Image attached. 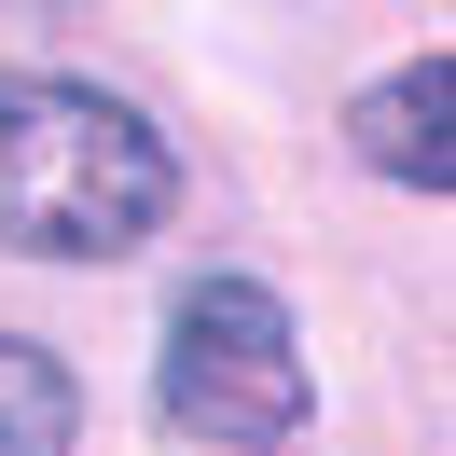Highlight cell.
<instances>
[{
	"label": "cell",
	"instance_id": "6da1fadb",
	"mask_svg": "<svg viewBox=\"0 0 456 456\" xmlns=\"http://www.w3.org/2000/svg\"><path fill=\"white\" fill-rule=\"evenodd\" d=\"M180 208V152L97 84H0V249L28 263H111Z\"/></svg>",
	"mask_w": 456,
	"mask_h": 456
},
{
	"label": "cell",
	"instance_id": "7a4b0ae2",
	"mask_svg": "<svg viewBox=\"0 0 456 456\" xmlns=\"http://www.w3.org/2000/svg\"><path fill=\"white\" fill-rule=\"evenodd\" d=\"M152 401H167L180 443L222 456H277L305 428V332L263 277H194L167 305V360H152Z\"/></svg>",
	"mask_w": 456,
	"mask_h": 456
},
{
	"label": "cell",
	"instance_id": "3957f363",
	"mask_svg": "<svg viewBox=\"0 0 456 456\" xmlns=\"http://www.w3.org/2000/svg\"><path fill=\"white\" fill-rule=\"evenodd\" d=\"M346 139H360V167H373V180H401V194H443V180H456V69H443V56L387 69V84L346 111Z\"/></svg>",
	"mask_w": 456,
	"mask_h": 456
},
{
	"label": "cell",
	"instance_id": "277c9868",
	"mask_svg": "<svg viewBox=\"0 0 456 456\" xmlns=\"http://www.w3.org/2000/svg\"><path fill=\"white\" fill-rule=\"evenodd\" d=\"M69 428H84L69 360L28 346V332H0V456H69Z\"/></svg>",
	"mask_w": 456,
	"mask_h": 456
}]
</instances>
